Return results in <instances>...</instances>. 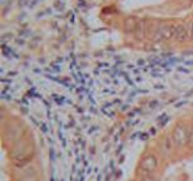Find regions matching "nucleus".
<instances>
[{
  "label": "nucleus",
  "mask_w": 193,
  "mask_h": 181,
  "mask_svg": "<svg viewBox=\"0 0 193 181\" xmlns=\"http://www.w3.org/2000/svg\"><path fill=\"white\" fill-rule=\"evenodd\" d=\"M192 156H177L169 138L164 140L160 150L162 160L156 155L146 157L136 181H193V141L188 135Z\"/></svg>",
  "instance_id": "1"
},
{
  "label": "nucleus",
  "mask_w": 193,
  "mask_h": 181,
  "mask_svg": "<svg viewBox=\"0 0 193 181\" xmlns=\"http://www.w3.org/2000/svg\"><path fill=\"white\" fill-rule=\"evenodd\" d=\"M173 38L177 41H187L190 38L188 24H173Z\"/></svg>",
  "instance_id": "3"
},
{
  "label": "nucleus",
  "mask_w": 193,
  "mask_h": 181,
  "mask_svg": "<svg viewBox=\"0 0 193 181\" xmlns=\"http://www.w3.org/2000/svg\"><path fill=\"white\" fill-rule=\"evenodd\" d=\"M156 41H167L173 38V24H162L153 33Z\"/></svg>",
  "instance_id": "2"
}]
</instances>
